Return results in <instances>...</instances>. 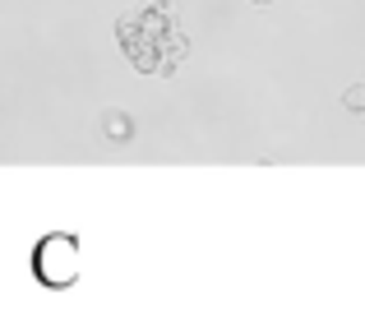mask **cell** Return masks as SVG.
<instances>
[{
    "label": "cell",
    "instance_id": "obj_2",
    "mask_svg": "<svg viewBox=\"0 0 365 328\" xmlns=\"http://www.w3.org/2000/svg\"><path fill=\"white\" fill-rule=\"evenodd\" d=\"M125 56H130V65H134L139 74H158V61H162V56H158V42L139 37L134 46H125Z\"/></svg>",
    "mask_w": 365,
    "mask_h": 328
},
{
    "label": "cell",
    "instance_id": "obj_6",
    "mask_svg": "<svg viewBox=\"0 0 365 328\" xmlns=\"http://www.w3.org/2000/svg\"><path fill=\"white\" fill-rule=\"evenodd\" d=\"M116 42L120 46H134V42H139V24H134V14H120L116 19Z\"/></svg>",
    "mask_w": 365,
    "mask_h": 328
},
{
    "label": "cell",
    "instance_id": "obj_8",
    "mask_svg": "<svg viewBox=\"0 0 365 328\" xmlns=\"http://www.w3.org/2000/svg\"><path fill=\"white\" fill-rule=\"evenodd\" d=\"M255 5H264V0H255Z\"/></svg>",
    "mask_w": 365,
    "mask_h": 328
},
{
    "label": "cell",
    "instance_id": "obj_7",
    "mask_svg": "<svg viewBox=\"0 0 365 328\" xmlns=\"http://www.w3.org/2000/svg\"><path fill=\"white\" fill-rule=\"evenodd\" d=\"M153 9H158V14H162V19H167V24H171V28H176V24H180V5H176V0H153Z\"/></svg>",
    "mask_w": 365,
    "mask_h": 328
},
{
    "label": "cell",
    "instance_id": "obj_4",
    "mask_svg": "<svg viewBox=\"0 0 365 328\" xmlns=\"http://www.w3.org/2000/svg\"><path fill=\"white\" fill-rule=\"evenodd\" d=\"M158 56H162V61H171V65H180L190 56V37L180 33V28H171L167 37H158Z\"/></svg>",
    "mask_w": 365,
    "mask_h": 328
},
{
    "label": "cell",
    "instance_id": "obj_5",
    "mask_svg": "<svg viewBox=\"0 0 365 328\" xmlns=\"http://www.w3.org/2000/svg\"><path fill=\"white\" fill-rule=\"evenodd\" d=\"M102 134H107L111 143H125L134 134V121L125 111H107V116H102Z\"/></svg>",
    "mask_w": 365,
    "mask_h": 328
},
{
    "label": "cell",
    "instance_id": "obj_1",
    "mask_svg": "<svg viewBox=\"0 0 365 328\" xmlns=\"http://www.w3.org/2000/svg\"><path fill=\"white\" fill-rule=\"evenodd\" d=\"M28 268H33V277L46 292H70L79 282V268H83L79 236L74 231H46L33 245V255H28Z\"/></svg>",
    "mask_w": 365,
    "mask_h": 328
},
{
    "label": "cell",
    "instance_id": "obj_3",
    "mask_svg": "<svg viewBox=\"0 0 365 328\" xmlns=\"http://www.w3.org/2000/svg\"><path fill=\"white\" fill-rule=\"evenodd\" d=\"M134 24H139V37H148V42H158V37H167L171 33V24L158 14V9H134Z\"/></svg>",
    "mask_w": 365,
    "mask_h": 328
}]
</instances>
